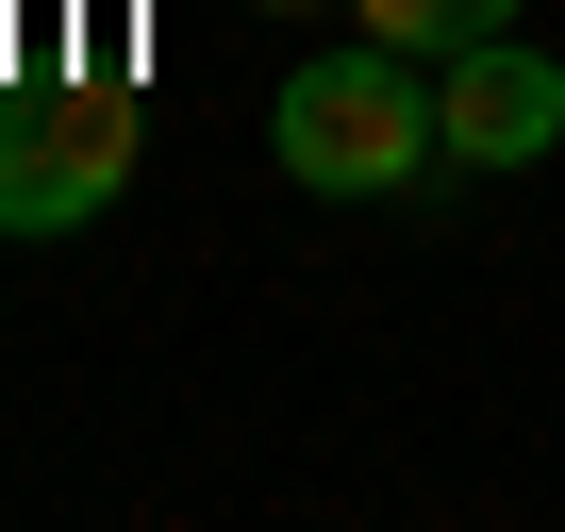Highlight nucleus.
<instances>
[{
  "label": "nucleus",
  "instance_id": "obj_4",
  "mask_svg": "<svg viewBox=\"0 0 565 532\" xmlns=\"http://www.w3.org/2000/svg\"><path fill=\"white\" fill-rule=\"evenodd\" d=\"M515 18V0H350V34H383V51H416V67H449V51H482Z\"/></svg>",
  "mask_w": 565,
  "mask_h": 532
},
{
  "label": "nucleus",
  "instance_id": "obj_3",
  "mask_svg": "<svg viewBox=\"0 0 565 532\" xmlns=\"http://www.w3.org/2000/svg\"><path fill=\"white\" fill-rule=\"evenodd\" d=\"M433 134H449V167H548L565 150V67L515 51V34H482V51H449Z\"/></svg>",
  "mask_w": 565,
  "mask_h": 532
},
{
  "label": "nucleus",
  "instance_id": "obj_5",
  "mask_svg": "<svg viewBox=\"0 0 565 532\" xmlns=\"http://www.w3.org/2000/svg\"><path fill=\"white\" fill-rule=\"evenodd\" d=\"M266 18H317V0H266Z\"/></svg>",
  "mask_w": 565,
  "mask_h": 532
},
{
  "label": "nucleus",
  "instance_id": "obj_1",
  "mask_svg": "<svg viewBox=\"0 0 565 532\" xmlns=\"http://www.w3.org/2000/svg\"><path fill=\"white\" fill-rule=\"evenodd\" d=\"M266 134H282V183H317V200H399L449 134H433V84H416V51H317V67H282V100H266Z\"/></svg>",
  "mask_w": 565,
  "mask_h": 532
},
{
  "label": "nucleus",
  "instance_id": "obj_2",
  "mask_svg": "<svg viewBox=\"0 0 565 532\" xmlns=\"http://www.w3.org/2000/svg\"><path fill=\"white\" fill-rule=\"evenodd\" d=\"M117 200H134V100L117 84L0 100V233H84Z\"/></svg>",
  "mask_w": 565,
  "mask_h": 532
}]
</instances>
